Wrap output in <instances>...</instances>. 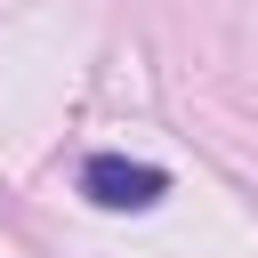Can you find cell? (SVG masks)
<instances>
[{
    "mask_svg": "<svg viewBox=\"0 0 258 258\" xmlns=\"http://www.w3.org/2000/svg\"><path fill=\"white\" fill-rule=\"evenodd\" d=\"M81 194H89L97 210H153V202L169 194V177H161L153 161H129V153H89V161H81Z\"/></svg>",
    "mask_w": 258,
    "mask_h": 258,
    "instance_id": "obj_1",
    "label": "cell"
}]
</instances>
